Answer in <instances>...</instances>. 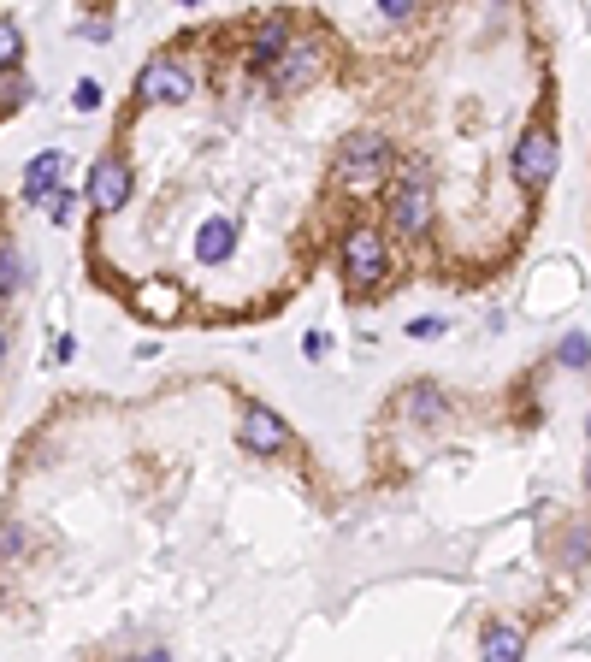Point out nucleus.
Segmentation results:
<instances>
[{"instance_id": "nucleus-1", "label": "nucleus", "mask_w": 591, "mask_h": 662, "mask_svg": "<svg viewBox=\"0 0 591 662\" xmlns=\"http://www.w3.org/2000/svg\"><path fill=\"white\" fill-rule=\"evenodd\" d=\"M385 172H391V142L379 131H349L343 136V148H337V184L349 190V196H373L379 184H385Z\"/></svg>"}, {"instance_id": "nucleus-2", "label": "nucleus", "mask_w": 591, "mask_h": 662, "mask_svg": "<svg viewBox=\"0 0 591 662\" xmlns=\"http://www.w3.org/2000/svg\"><path fill=\"white\" fill-rule=\"evenodd\" d=\"M337 261H343V284L349 290H379L385 272H391V249H385V237L373 225H355V231H343Z\"/></svg>"}, {"instance_id": "nucleus-3", "label": "nucleus", "mask_w": 591, "mask_h": 662, "mask_svg": "<svg viewBox=\"0 0 591 662\" xmlns=\"http://www.w3.org/2000/svg\"><path fill=\"white\" fill-rule=\"evenodd\" d=\"M196 95V71L178 66L172 54H154L148 66L136 71V101H160V107H178Z\"/></svg>"}, {"instance_id": "nucleus-4", "label": "nucleus", "mask_w": 591, "mask_h": 662, "mask_svg": "<svg viewBox=\"0 0 591 662\" xmlns=\"http://www.w3.org/2000/svg\"><path fill=\"white\" fill-rule=\"evenodd\" d=\"M550 172H556V136H550V125L538 119V125H526V131H521V148H515V178H521L526 190H544V184H550Z\"/></svg>"}, {"instance_id": "nucleus-5", "label": "nucleus", "mask_w": 591, "mask_h": 662, "mask_svg": "<svg viewBox=\"0 0 591 662\" xmlns=\"http://www.w3.org/2000/svg\"><path fill=\"white\" fill-rule=\"evenodd\" d=\"M131 190H136L131 166H125L119 154H101L95 172H89V207H95V213H119V207L131 201Z\"/></svg>"}, {"instance_id": "nucleus-6", "label": "nucleus", "mask_w": 591, "mask_h": 662, "mask_svg": "<svg viewBox=\"0 0 591 662\" xmlns=\"http://www.w3.org/2000/svg\"><path fill=\"white\" fill-rule=\"evenodd\" d=\"M237 438H243V450H255V456H278V450L290 444V426H284L266 402H243V414H237Z\"/></svg>"}, {"instance_id": "nucleus-7", "label": "nucleus", "mask_w": 591, "mask_h": 662, "mask_svg": "<svg viewBox=\"0 0 591 662\" xmlns=\"http://www.w3.org/2000/svg\"><path fill=\"white\" fill-rule=\"evenodd\" d=\"M426 219H432V196H426V184H420V178H408V184H402V190L391 196V225H396V237L420 243V237H426Z\"/></svg>"}, {"instance_id": "nucleus-8", "label": "nucleus", "mask_w": 591, "mask_h": 662, "mask_svg": "<svg viewBox=\"0 0 591 662\" xmlns=\"http://www.w3.org/2000/svg\"><path fill=\"white\" fill-rule=\"evenodd\" d=\"M314 71H320V48H314V42H302V48H290V54L272 66V89H284V95H290V89H308V83H314Z\"/></svg>"}, {"instance_id": "nucleus-9", "label": "nucleus", "mask_w": 591, "mask_h": 662, "mask_svg": "<svg viewBox=\"0 0 591 662\" xmlns=\"http://www.w3.org/2000/svg\"><path fill=\"white\" fill-rule=\"evenodd\" d=\"M60 148H48V154H36L30 166H24V196L30 201H48V196H60Z\"/></svg>"}, {"instance_id": "nucleus-10", "label": "nucleus", "mask_w": 591, "mask_h": 662, "mask_svg": "<svg viewBox=\"0 0 591 662\" xmlns=\"http://www.w3.org/2000/svg\"><path fill=\"white\" fill-rule=\"evenodd\" d=\"M521 651H526L521 627H509V621H491L485 627V662H521Z\"/></svg>"}, {"instance_id": "nucleus-11", "label": "nucleus", "mask_w": 591, "mask_h": 662, "mask_svg": "<svg viewBox=\"0 0 591 662\" xmlns=\"http://www.w3.org/2000/svg\"><path fill=\"white\" fill-rule=\"evenodd\" d=\"M24 290V255L18 243H0V296H18Z\"/></svg>"}, {"instance_id": "nucleus-12", "label": "nucleus", "mask_w": 591, "mask_h": 662, "mask_svg": "<svg viewBox=\"0 0 591 662\" xmlns=\"http://www.w3.org/2000/svg\"><path fill=\"white\" fill-rule=\"evenodd\" d=\"M18 54H24V36H18V24L0 12V71H18Z\"/></svg>"}, {"instance_id": "nucleus-13", "label": "nucleus", "mask_w": 591, "mask_h": 662, "mask_svg": "<svg viewBox=\"0 0 591 662\" xmlns=\"http://www.w3.org/2000/svg\"><path fill=\"white\" fill-rule=\"evenodd\" d=\"M586 355H591V349L580 343V337H574V343H562V361H574V367H586Z\"/></svg>"}, {"instance_id": "nucleus-14", "label": "nucleus", "mask_w": 591, "mask_h": 662, "mask_svg": "<svg viewBox=\"0 0 591 662\" xmlns=\"http://www.w3.org/2000/svg\"><path fill=\"white\" fill-rule=\"evenodd\" d=\"M77 107H101V89L95 83H77Z\"/></svg>"}, {"instance_id": "nucleus-15", "label": "nucleus", "mask_w": 591, "mask_h": 662, "mask_svg": "<svg viewBox=\"0 0 591 662\" xmlns=\"http://www.w3.org/2000/svg\"><path fill=\"white\" fill-rule=\"evenodd\" d=\"M136 662H172V657H166V651H142Z\"/></svg>"}, {"instance_id": "nucleus-16", "label": "nucleus", "mask_w": 591, "mask_h": 662, "mask_svg": "<svg viewBox=\"0 0 591 662\" xmlns=\"http://www.w3.org/2000/svg\"><path fill=\"white\" fill-rule=\"evenodd\" d=\"M0 355H6V331H0Z\"/></svg>"}]
</instances>
